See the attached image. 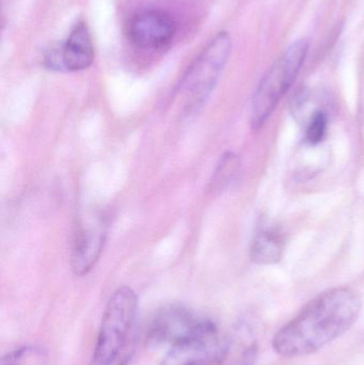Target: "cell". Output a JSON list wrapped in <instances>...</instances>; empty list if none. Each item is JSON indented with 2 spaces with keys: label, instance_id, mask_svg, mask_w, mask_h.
Masks as SVG:
<instances>
[{
  "label": "cell",
  "instance_id": "obj_5",
  "mask_svg": "<svg viewBox=\"0 0 364 365\" xmlns=\"http://www.w3.org/2000/svg\"><path fill=\"white\" fill-rule=\"evenodd\" d=\"M216 330L217 327L209 319L200 317L187 307L171 304L162 307L154 314L147 330V339L152 344L172 347Z\"/></svg>",
  "mask_w": 364,
  "mask_h": 365
},
{
  "label": "cell",
  "instance_id": "obj_4",
  "mask_svg": "<svg viewBox=\"0 0 364 365\" xmlns=\"http://www.w3.org/2000/svg\"><path fill=\"white\" fill-rule=\"evenodd\" d=\"M231 49L230 34L219 32L186 71L180 83V91L189 100V106H200L215 89L230 57Z\"/></svg>",
  "mask_w": 364,
  "mask_h": 365
},
{
  "label": "cell",
  "instance_id": "obj_9",
  "mask_svg": "<svg viewBox=\"0 0 364 365\" xmlns=\"http://www.w3.org/2000/svg\"><path fill=\"white\" fill-rule=\"evenodd\" d=\"M106 227L102 220L85 225L75 238L71 266L77 276H85L95 266L104 249Z\"/></svg>",
  "mask_w": 364,
  "mask_h": 365
},
{
  "label": "cell",
  "instance_id": "obj_14",
  "mask_svg": "<svg viewBox=\"0 0 364 365\" xmlns=\"http://www.w3.org/2000/svg\"><path fill=\"white\" fill-rule=\"evenodd\" d=\"M226 351H227V349H226ZM224 353H226V351H224ZM224 355H222V358H220V359L218 360L217 362H216L215 365H226V362H224Z\"/></svg>",
  "mask_w": 364,
  "mask_h": 365
},
{
  "label": "cell",
  "instance_id": "obj_12",
  "mask_svg": "<svg viewBox=\"0 0 364 365\" xmlns=\"http://www.w3.org/2000/svg\"><path fill=\"white\" fill-rule=\"evenodd\" d=\"M44 351L36 346H24L6 354L1 365H45Z\"/></svg>",
  "mask_w": 364,
  "mask_h": 365
},
{
  "label": "cell",
  "instance_id": "obj_7",
  "mask_svg": "<svg viewBox=\"0 0 364 365\" xmlns=\"http://www.w3.org/2000/svg\"><path fill=\"white\" fill-rule=\"evenodd\" d=\"M94 46L89 28L85 23L73 27L63 44L51 49L45 56V66L53 71L79 72L91 66Z\"/></svg>",
  "mask_w": 364,
  "mask_h": 365
},
{
  "label": "cell",
  "instance_id": "obj_11",
  "mask_svg": "<svg viewBox=\"0 0 364 365\" xmlns=\"http://www.w3.org/2000/svg\"><path fill=\"white\" fill-rule=\"evenodd\" d=\"M239 160L235 154L227 153L220 160L214 173L212 187L213 190L222 191L234 181L239 171Z\"/></svg>",
  "mask_w": 364,
  "mask_h": 365
},
{
  "label": "cell",
  "instance_id": "obj_10",
  "mask_svg": "<svg viewBox=\"0 0 364 365\" xmlns=\"http://www.w3.org/2000/svg\"><path fill=\"white\" fill-rule=\"evenodd\" d=\"M284 253V240L276 227H261L252 240L250 255L252 261L258 264H275Z\"/></svg>",
  "mask_w": 364,
  "mask_h": 365
},
{
  "label": "cell",
  "instance_id": "obj_8",
  "mask_svg": "<svg viewBox=\"0 0 364 365\" xmlns=\"http://www.w3.org/2000/svg\"><path fill=\"white\" fill-rule=\"evenodd\" d=\"M218 330L171 347L160 365H215L228 347Z\"/></svg>",
  "mask_w": 364,
  "mask_h": 365
},
{
  "label": "cell",
  "instance_id": "obj_3",
  "mask_svg": "<svg viewBox=\"0 0 364 365\" xmlns=\"http://www.w3.org/2000/svg\"><path fill=\"white\" fill-rule=\"evenodd\" d=\"M308 51V41L299 40L293 43L261 79L252 98L251 125L254 128H261L266 122L284 94L292 87L301 72Z\"/></svg>",
  "mask_w": 364,
  "mask_h": 365
},
{
  "label": "cell",
  "instance_id": "obj_2",
  "mask_svg": "<svg viewBox=\"0 0 364 365\" xmlns=\"http://www.w3.org/2000/svg\"><path fill=\"white\" fill-rule=\"evenodd\" d=\"M138 298L130 287L115 289L109 298L103 314L94 349L98 365H113L128 345L136 321Z\"/></svg>",
  "mask_w": 364,
  "mask_h": 365
},
{
  "label": "cell",
  "instance_id": "obj_6",
  "mask_svg": "<svg viewBox=\"0 0 364 365\" xmlns=\"http://www.w3.org/2000/svg\"><path fill=\"white\" fill-rule=\"evenodd\" d=\"M126 34L128 40L137 48L160 49L175 38L177 21L166 11L145 9L132 15Z\"/></svg>",
  "mask_w": 364,
  "mask_h": 365
},
{
  "label": "cell",
  "instance_id": "obj_13",
  "mask_svg": "<svg viewBox=\"0 0 364 365\" xmlns=\"http://www.w3.org/2000/svg\"><path fill=\"white\" fill-rule=\"evenodd\" d=\"M327 115L323 111H316L310 118L305 130V139L310 145H318L326 136Z\"/></svg>",
  "mask_w": 364,
  "mask_h": 365
},
{
  "label": "cell",
  "instance_id": "obj_1",
  "mask_svg": "<svg viewBox=\"0 0 364 365\" xmlns=\"http://www.w3.org/2000/svg\"><path fill=\"white\" fill-rule=\"evenodd\" d=\"M361 299L354 289L320 294L276 334L273 347L284 357L311 355L345 334L358 319Z\"/></svg>",
  "mask_w": 364,
  "mask_h": 365
}]
</instances>
